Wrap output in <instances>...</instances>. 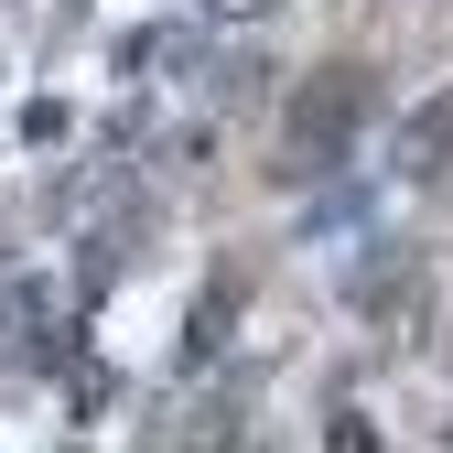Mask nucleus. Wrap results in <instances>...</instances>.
Masks as SVG:
<instances>
[{
    "instance_id": "nucleus-1",
    "label": "nucleus",
    "mask_w": 453,
    "mask_h": 453,
    "mask_svg": "<svg viewBox=\"0 0 453 453\" xmlns=\"http://www.w3.org/2000/svg\"><path fill=\"white\" fill-rule=\"evenodd\" d=\"M367 119H378V76H367V65L303 76L292 108H280V173H324V162H346Z\"/></svg>"
},
{
    "instance_id": "nucleus-2",
    "label": "nucleus",
    "mask_w": 453,
    "mask_h": 453,
    "mask_svg": "<svg viewBox=\"0 0 453 453\" xmlns=\"http://www.w3.org/2000/svg\"><path fill=\"white\" fill-rule=\"evenodd\" d=\"M238 421H249V388H205V400H184L141 453H238Z\"/></svg>"
},
{
    "instance_id": "nucleus-3",
    "label": "nucleus",
    "mask_w": 453,
    "mask_h": 453,
    "mask_svg": "<svg viewBox=\"0 0 453 453\" xmlns=\"http://www.w3.org/2000/svg\"><path fill=\"white\" fill-rule=\"evenodd\" d=\"M442 151H453V97H432L421 119H411V141H400V162H411V173H442Z\"/></svg>"
},
{
    "instance_id": "nucleus-4",
    "label": "nucleus",
    "mask_w": 453,
    "mask_h": 453,
    "mask_svg": "<svg viewBox=\"0 0 453 453\" xmlns=\"http://www.w3.org/2000/svg\"><path fill=\"white\" fill-rule=\"evenodd\" d=\"M226 313H238V280H216V292L195 303V334H184V357H216V346H226Z\"/></svg>"
}]
</instances>
